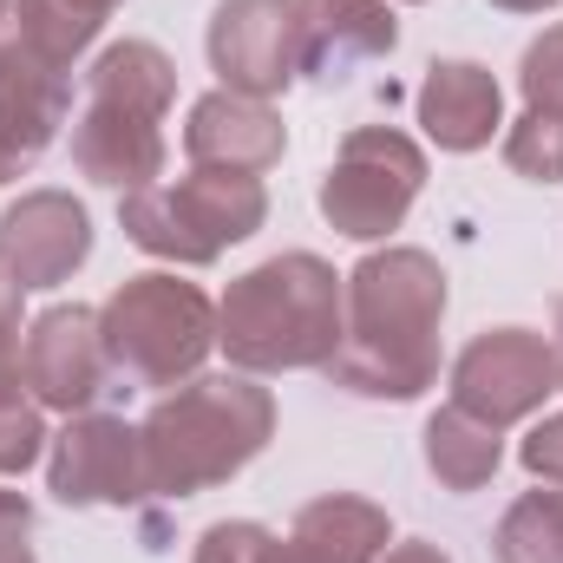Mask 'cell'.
<instances>
[{"label": "cell", "mask_w": 563, "mask_h": 563, "mask_svg": "<svg viewBox=\"0 0 563 563\" xmlns=\"http://www.w3.org/2000/svg\"><path fill=\"white\" fill-rule=\"evenodd\" d=\"M439 321L445 269L426 250L387 243L341 276V347L321 374L361 400H420L439 380Z\"/></svg>", "instance_id": "cell-1"}, {"label": "cell", "mask_w": 563, "mask_h": 563, "mask_svg": "<svg viewBox=\"0 0 563 563\" xmlns=\"http://www.w3.org/2000/svg\"><path fill=\"white\" fill-rule=\"evenodd\" d=\"M139 439L151 498H197L230 485L276 439V394L256 387V374H190L144 413Z\"/></svg>", "instance_id": "cell-2"}, {"label": "cell", "mask_w": 563, "mask_h": 563, "mask_svg": "<svg viewBox=\"0 0 563 563\" xmlns=\"http://www.w3.org/2000/svg\"><path fill=\"white\" fill-rule=\"evenodd\" d=\"M217 347L236 374H301L328 367L341 347V276L334 263L288 250L223 288L217 301Z\"/></svg>", "instance_id": "cell-3"}, {"label": "cell", "mask_w": 563, "mask_h": 563, "mask_svg": "<svg viewBox=\"0 0 563 563\" xmlns=\"http://www.w3.org/2000/svg\"><path fill=\"white\" fill-rule=\"evenodd\" d=\"M269 223L263 177L243 170H190L177 184H144L119 197V230L144 256L177 269H210L230 243H250Z\"/></svg>", "instance_id": "cell-4"}, {"label": "cell", "mask_w": 563, "mask_h": 563, "mask_svg": "<svg viewBox=\"0 0 563 563\" xmlns=\"http://www.w3.org/2000/svg\"><path fill=\"white\" fill-rule=\"evenodd\" d=\"M99 334L125 380L184 387L190 374H203V361L217 347V301L197 282H177L170 269H144L106 295Z\"/></svg>", "instance_id": "cell-5"}, {"label": "cell", "mask_w": 563, "mask_h": 563, "mask_svg": "<svg viewBox=\"0 0 563 563\" xmlns=\"http://www.w3.org/2000/svg\"><path fill=\"white\" fill-rule=\"evenodd\" d=\"M426 190V151L394 125H354L328 177H321V217L334 236H354V243H387L413 197Z\"/></svg>", "instance_id": "cell-6"}, {"label": "cell", "mask_w": 563, "mask_h": 563, "mask_svg": "<svg viewBox=\"0 0 563 563\" xmlns=\"http://www.w3.org/2000/svg\"><path fill=\"white\" fill-rule=\"evenodd\" d=\"M551 394H558V361H551V341L531 328H485L452 361V407L498 432L538 420Z\"/></svg>", "instance_id": "cell-7"}, {"label": "cell", "mask_w": 563, "mask_h": 563, "mask_svg": "<svg viewBox=\"0 0 563 563\" xmlns=\"http://www.w3.org/2000/svg\"><path fill=\"white\" fill-rule=\"evenodd\" d=\"M73 119V73L40 59L20 33V0H0V184L26 177Z\"/></svg>", "instance_id": "cell-8"}, {"label": "cell", "mask_w": 563, "mask_h": 563, "mask_svg": "<svg viewBox=\"0 0 563 563\" xmlns=\"http://www.w3.org/2000/svg\"><path fill=\"white\" fill-rule=\"evenodd\" d=\"M46 492L59 505H119L132 511L151 498L144 439L119 413H73L46 439Z\"/></svg>", "instance_id": "cell-9"}, {"label": "cell", "mask_w": 563, "mask_h": 563, "mask_svg": "<svg viewBox=\"0 0 563 563\" xmlns=\"http://www.w3.org/2000/svg\"><path fill=\"white\" fill-rule=\"evenodd\" d=\"M20 367H26V394L46 413H66V420L92 413V400L106 394V374H112V354H106V334H99V308L53 301L46 314H33Z\"/></svg>", "instance_id": "cell-10"}, {"label": "cell", "mask_w": 563, "mask_h": 563, "mask_svg": "<svg viewBox=\"0 0 563 563\" xmlns=\"http://www.w3.org/2000/svg\"><path fill=\"white\" fill-rule=\"evenodd\" d=\"M203 53H210V73L223 79V92L282 99L301 79V66H295V0H217Z\"/></svg>", "instance_id": "cell-11"}, {"label": "cell", "mask_w": 563, "mask_h": 563, "mask_svg": "<svg viewBox=\"0 0 563 563\" xmlns=\"http://www.w3.org/2000/svg\"><path fill=\"white\" fill-rule=\"evenodd\" d=\"M92 256V217L73 190H26L0 210V269L33 288H59L86 269Z\"/></svg>", "instance_id": "cell-12"}, {"label": "cell", "mask_w": 563, "mask_h": 563, "mask_svg": "<svg viewBox=\"0 0 563 563\" xmlns=\"http://www.w3.org/2000/svg\"><path fill=\"white\" fill-rule=\"evenodd\" d=\"M400 46L394 0H295V66L321 86H341L354 66Z\"/></svg>", "instance_id": "cell-13"}, {"label": "cell", "mask_w": 563, "mask_h": 563, "mask_svg": "<svg viewBox=\"0 0 563 563\" xmlns=\"http://www.w3.org/2000/svg\"><path fill=\"white\" fill-rule=\"evenodd\" d=\"M288 151V125L269 99H243V92H203L184 119V157L197 170H243L263 177Z\"/></svg>", "instance_id": "cell-14"}, {"label": "cell", "mask_w": 563, "mask_h": 563, "mask_svg": "<svg viewBox=\"0 0 563 563\" xmlns=\"http://www.w3.org/2000/svg\"><path fill=\"white\" fill-rule=\"evenodd\" d=\"M413 112H420L426 139L452 157H472L498 139L505 125V86L492 79V66L478 59H432L413 92Z\"/></svg>", "instance_id": "cell-15"}, {"label": "cell", "mask_w": 563, "mask_h": 563, "mask_svg": "<svg viewBox=\"0 0 563 563\" xmlns=\"http://www.w3.org/2000/svg\"><path fill=\"white\" fill-rule=\"evenodd\" d=\"M73 164L106 184V190H144L164 177V119L144 112H119V106H92L73 119Z\"/></svg>", "instance_id": "cell-16"}, {"label": "cell", "mask_w": 563, "mask_h": 563, "mask_svg": "<svg viewBox=\"0 0 563 563\" xmlns=\"http://www.w3.org/2000/svg\"><path fill=\"white\" fill-rule=\"evenodd\" d=\"M387 544H394V531L374 498L328 492L295 511L288 538H276V563H380Z\"/></svg>", "instance_id": "cell-17"}, {"label": "cell", "mask_w": 563, "mask_h": 563, "mask_svg": "<svg viewBox=\"0 0 563 563\" xmlns=\"http://www.w3.org/2000/svg\"><path fill=\"white\" fill-rule=\"evenodd\" d=\"M86 99L92 106H119V112H144V119H164L170 99H177V66L151 40H119V46H106L86 66Z\"/></svg>", "instance_id": "cell-18"}, {"label": "cell", "mask_w": 563, "mask_h": 563, "mask_svg": "<svg viewBox=\"0 0 563 563\" xmlns=\"http://www.w3.org/2000/svg\"><path fill=\"white\" fill-rule=\"evenodd\" d=\"M505 465V432L459 407H439L426 420V472L445 485V492H485Z\"/></svg>", "instance_id": "cell-19"}, {"label": "cell", "mask_w": 563, "mask_h": 563, "mask_svg": "<svg viewBox=\"0 0 563 563\" xmlns=\"http://www.w3.org/2000/svg\"><path fill=\"white\" fill-rule=\"evenodd\" d=\"M492 558L498 563H563V492L558 485L525 492V498L498 518Z\"/></svg>", "instance_id": "cell-20"}, {"label": "cell", "mask_w": 563, "mask_h": 563, "mask_svg": "<svg viewBox=\"0 0 563 563\" xmlns=\"http://www.w3.org/2000/svg\"><path fill=\"white\" fill-rule=\"evenodd\" d=\"M46 407L26 394V367H20V354H7L0 361V478H13V472H26L40 452H46Z\"/></svg>", "instance_id": "cell-21"}, {"label": "cell", "mask_w": 563, "mask_h": 563, "mask_svg": "<svg viewBox=\"0 0 563 563\" xmlns=\"http://www.w3.org/2000/svg\"><path fill=\"white\" fill-rule=\"evenodd\" d=\"M99 13H86L79 0H20V33L40 59H53L59 73H73V59L99 40Z\"/></svg>", "instance_id": "cell-22"}, {"label": "cell", "mask_w": 563, "mask_h": 563, "mask_svg": "<svg viewBox=\"0 0 563 563\" xmlns=\"http://www.w3.org/2000/svg\"><path fill=\"white\" fill-rule=\"evenodd\" d=\"M505 164L531 184H563V119L558 112H525L505 132Z\"/></svg>", "instance_id": "cell-23"}, {"label": "cell", "mask_w": 563, "mask_h": 563, "mask_svg": "<svg viewBox=\"0 0 563 563\" xmlns=\"http://www.w3.org/2000/svg\"><path fill=\"white\" fill-rule=\"evenodd\" d=\"M518 92H525V112H558L563 119V20L544 26L525 59H518Z\"/></svg>", "instance_id": "cell-24"}, {"label": "cell", "mask_w": 563, "mask_h": 563, "mask_svg": "<svg viewBox=\"0 0 563 563\" xmlns=\"http://www.w3.org/2000/svg\"><path fill=\"white\" fill-rule=\"evenodd\" d=\"M190 563H276V531L256 518H223L197 538Z\"/></svg>", "instance_id": "cell-25"}, {"label": "cell", "mask_w": 563, "mask_h": 563, "mask_svg": "<svg viewBox=\"0 0 563 563\" xmlns=\"http://www.w3.org/2000/svg\"><path fill=\"white\" fill-rule=\"evenodd\" d=\"M518 459H525V472H531L538 485H558V492H563V407H558V413H544V420L525 432Z\"/></svg>", "instance_id": "cell-26"}, {"label": "cell", "mask_w": 563, "mask_h": 563, "mask_svg": "<svg viewBox=\"0 0 563 563\" xmlns=\"http://www.w3.org/2000/svg\"><path fill=\"white\" fill-rule=\"evenodd\" d=\"M20 295H26V288L0 269V361L20 354Z\"/></svg>", "instance_id": "cell-27"}, {"label": "cell", "mask_w": 563, "mask_h": 563, "mask_svg": "<svg viewBox=\"0 0 563 563\" xmlns=\"http://www.w3.org/2000/svg\"><path fill=\"white\" fill-rule=\"evenodd\" d=\"M0 538H33V505L20 492H0Z\"/></svg>", "instance_id": "cell-28"}, {"label": "cell", "mask_w": 563, "mask_h": 563, "mask_svg": "<svg viewBox=\"0 0 563 563\" xmlns=\"http://www.w3.org/2000/svg\"><path fill=\"white\" fill-rule=\"evenodd\" d=\"M380 563H452L439 544H426V538H413V544H387V558Z\"/></svg>", "instance_id": "cell-29"}, {"label": "cell", "mask_w": 563, "mask_h": 563, "mask_svg": "<svg viewBox=\"0 0 563 563\" xmlns=\"http://www.w3.org/2000/svg\"><path fill=\"white\" fill-rule=\"evenodd\" d=\"M551 361H558V387H563V295L551 301Z\"/></svg>", "instance_id": "cell-30"}, {"label": "cell", "mask_w": 563, "mask_h": 563, "mask_svg": "<svg viewBox=\"0 0 563 563\" xmlns=\"http://www.w3.org/2000/svg\"><path fill=\"white\" fill-rule=\"evenodd\" d=\"M498 13H551V7H563V0H492Z\"/></svg>", "instance_id": "cell-31"}, {"label": "cell", "mask_w": 563, "mask_h": 563, "mask_svg": "<svg viewBox=\"0 0 563 563\" xmlns=\"http://www.w3.org/2000/svg\"><path fill=\"white\" fill-rule=\"evenodd\" d=\"M0 563H33V544L26 538H0Z\"/></svg>", "instance_id": "cell-32"}, {"label": "cell", "mask_w": 563, "mask_h": 563, "mask_svg": "<svg viewBox=\"0 0 563 563\" xmlns=\"http://www.w3.org/2000/svg\"><path fill=\"white\" fill-rule=\"evenodd\" d=\"M79 7H86V13H99V20H106V13H112V7H125V0H79Z\"/></svg>", "instance_id": "cell-33"}, {"label": "cell", "mask_w": 563, "mask_h": 563, "mask_svg": "<svg viewBox=\"0 0 563 563\" xmlns=\"http://www.w3.org/2000/svg\"><path fill=\"white\" fill-rule=\"evenodd\" d=\"M407 7H420V0H407Z\"/></svg>", "instance_id": "cell-34"}]
</instances>
